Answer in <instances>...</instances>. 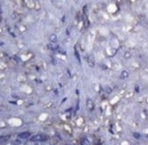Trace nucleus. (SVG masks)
Masks as SVG:
<instances>
[{
    "label": "nucleus",
    "instance_id": "obj_6",
    "mask_svg": "<svg viewBox=\"0 0 148 145\" xmlns=\"http://www.w3.org/2000/svg\"><path fill=\"white\" fill-rule=\"evenodd\" d=\"M50 41L53 42V43H55L57 41V36H55V34H52V36H50Z\"/></svg>",
    "mask_w": 148,
    "mask_h": 145
},
{
    "label": "nucleus",
    "instance_id": "obj_5",
    "mask_svg": "<svg viewBox=\"0 0 148 145\" xmlns=\"http://www.w3.org/2000/svg\"><path fill=\"white\" fill-rule=\"evenodd\" d=\"M128 75H129V74H128V72H127V71H123V72L121 73L120 77H121L122 79H126V78H127V77H128Z\"/></svg>",
    "mask_w": 148,
    "mask_h": 145
},
{
    "label": "nucleus",
    "instance_id": "obj_7",
    "mask_svg": "<svg viewBox=\"0 0 148 145\" xmlns=\"http://www.w3.org/2000/svg\"><path fill=\"white\" fill-rule=\"evenodd\" d=\"M130 56H131V54H130V53H126V55H124V57H126V59H127V58H129Z\"/></svg>",
    "mask_w": 148,
    "mask_h": 145
},
{
    "label": "nucleus",
    "instance_id": "obj_1",
    "mask_svg": "<svg viewBox=\"0 0 148 145\" xmlns=\"http://www.w3.org/2000/svg\"><path fill=\"white\" fill-rule=\"evenodd\" d=\"M30 140L32 142H45L47 140V136L45 135V134H42V133H40V134H36L34 135Z\"/></svg>",
    "mask_w": 148,
    "mask_h": 145
},
{
    "label": "nucleus",
    "instance_id": "obj_4",
    "mask_svg": "<svg viewBox=\"0 0 148 145\" xmlns=\"http://www.w3.org/2000/svg\"><path fill=\"white\" fill-rule=\"evenodd\" d=\"M80 143H81V145H90V142L87 140V138H83L80 142Z\"/></svg>",
    "mask_w": 148,
    "mask_h": 145
},
{
    "label": "nucleus",
    "instance_id": "obj_3",
    "mask_svg": "<svg viewBox=\"0 0 148 145\" xmlns=\"http://www.w3.org/2000/svg\"><path fill=\"white\" fill-rule=\"evenodd\" d=\"M30 136V133L29 132H22L18 135V138L20 139H26V138H29Z\"/></svg>",
    "mask_w": 148,
    "mask_h": 145
},
{
    "label": "nucleus",
    "instance_id": "obj_2",
    "mask_svg": "<svg viewBox=\"0 0 148 145\" xmlns=\"http://www.w3.org/2000/svg\"><path fill=\"white\" fill-rule=\"evenodd\" d=\"M87 107L89 109V110H93L94 107H95V104H94V102L91 100V99H87Z\"/></svg>",
    "mask_w": 148,
    "mask_h": 145
}]
</instances>
